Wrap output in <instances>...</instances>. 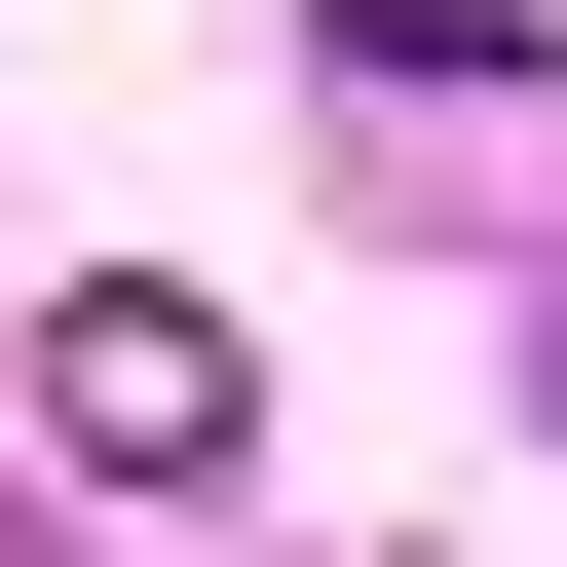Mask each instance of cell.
I'll return each mask as SVG.
<instances>
[{"instance_id":"cell-1","label":"cell","mask_w":567,"mask_h":567,"mask_svg":"<svg viewBox=\"0 0 567 567\" xmlns=\"http://www.w3.org/2000/svg\"><path fill=\"white\" fill-rule=\"evenodd\" d=\"M227 416H265V341L189 303V265H76V303H39V454L76 492H227Z\"/></svg>"}]
</instances>
